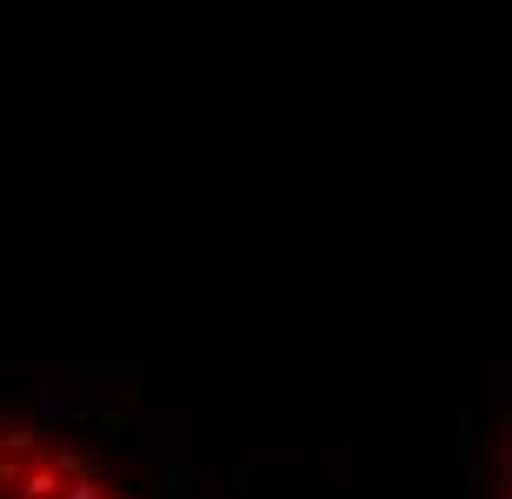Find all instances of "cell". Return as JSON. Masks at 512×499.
<instances>
[{
	"label": "cell",
	"instance_id": "6da1fadb",
	"mask_svg": "<svg viewBox=\"0 0 512 499\" xmlns=\"http://www.w3.org/2000/svg\"><path fill=\"white\" fill-rule=\"evenodd\" d=\"M20 466H27V460H20ZM0 499H14V486H0ZM114 499H127V493H114Z\"/></svg>",
	"mask_w": 512,
	"mask_h": 499
}]
</instances>
